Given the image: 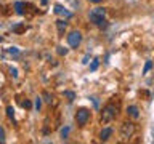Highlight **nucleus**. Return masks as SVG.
<instances>
[{
	"mask_svg": "<svg viewBox=\"0 0 154 144\" xmlns=\"http://www.w3.org/2000/svg\"><path fill=\"white\" fill-rule=\"evenodd\" d=\"M116 117H117V106H114V104H108L103 109V112H101V122H104V123L112 122Z\"/></svg>",
	"mask_w": 154,
	"mask_h": 144,
	"instance_id": "f257e3e1",
	"label": "nucleus"
},
{
	"mask_svg": "<svg viewBox=\"0 0 154 144\" xmlns=\"http://www.w3.org/2000/svg\"><path fill=\"white\" fill-rule=\"evenodd\" d=\"M104 16H106V10L104 8H100V7L93 8L90 11V14H88L90 21L93 22V24H96V26H101V24L104 22Z\"/></svg>",
	"mask_w": 154,
	"mask_h": 144,
	"instance_id": "f03ea898",
	"label": "nucleus"
},
{
	"mask_svg": "<svg viewBox=\"0 0 154 144\" xmlns=\"http://www.w3.org/2000/svg\"><path fill=\"white\" fill-rule=\"evenodd\" d=\"M90 120V110L85 109V107H80L79 110L75 112V122L79 127H84V125H87V122Z\"/></svg>",
	"mask_w": 154,
	"mask_h": 144,
	"instance_id": "7ed1b4c3",
	"label": "nucleus"
},
{
	"mask_svg": "<svg viewBox=\"0 0 154 144\" xmlns=\"http://www.w3.org/2000/svg\"><path fill=\"white\" fill-rule=\"evenodd\" d=\"M133 133H135V123H132V122H124L122 125H120V138H122V139L132 138Z\"/></svg>",
	"mask_w": 154,
	"mask_h": 144,
	"instance_id": "20e7f679",
	"label": "nucleus"
},
{
	"mask_svg": "<svg viewBox=\"0 0 154 144\" xmlns=\"http://www.w3.org/2000/svg\"><path fill=\"white\" fill-rule=\"evenodd\" d=\"M82 42V34L79 31H72L69 35H67V43H69L71 48H77Z\"/></svg>",
	"mask_w": 154,
	"mask_h": 144,
	"instance_id": "39448f33",
	"label": "nucleus"
},
{
	"mask_svg": "<svg viewBox=\"0 0 154 144\" xmlns=\"http://www.w3.org/2000/svg\"><path fill=\"white\" fill-rule=\"evenodd\" d=\"M55 13L60 14V16H64V18H71V13L63 5H55Z\"/></svg>",
	"mask_w": 154,
	"mask_h": 144,
	"instance_id": "423d86ee",
	"label": "nucleus"
},
{
	"mask_svg": "<svg viewBox=\"0 0 154 144\" xmlns=\"http://www.w3.org/2000/svg\"><path fill=\"white\" fill-rule=\"evenodd\" d=\"M111 134H112V128H103L101 130V133H100V139L101 141H108V139L111 138Z\"/></svg>",
	"mask_w": 154,
	"mask_h": 144,
	"instance_id": "0eeeda50",
	"label": "nucleus"
},
{
	"mask_svg": "<svg viewBox=\"0 0 154 144\" xmlns=\"http://www.w3.org/2000/svg\"><path fill=\"white\" fill-rule=\"evenodd\" d=\"M56 27H58V32H60V35H63L66 31V27H67V22L64 21V19H58L56 21Z\"/></svg>",
	"mask_w": 154,
	"mask_h": 144,
	"instance_id": "6e6552de",
	"label": "nucleus"
},
{
	"mask_svg": "<svg viewBox=\"0 0 154 144\" xmlns=\"http://www.w3.org/2000/svg\"><path fill=\"white\" fill-rule=\"evenodd\" d=\"M127 114H128L132 118H138V117H140L138 107H137V106H128V107H127Z\"/></svg>",
	"mask_w": 154,
	"mask_h": 144,
	"instance_id": "1a4fd4ad",
	"label": "nucleus"
},
{
	"mask_svg": "<svg viewBox=\"0 0 154 144\" xmlns=\"http://www.w3.org/2000/svg\"><path fill=\"white\" fill-rule=\"evenodd\" d=\"M24 10H26V3L24 2H16L14 3V11L18 14H24Z\"/></svg>",
	"mask_w": 154,
	"mask_h": 144,
	"instance_id": "9d476101",
	"label": "nucleus"
},
{
	"mask_svg": "<svg viewBox=\"0 0 154 144\" xmlns=\"http://www.w3.org/2000/svg\"><path fill=\"white\" fill-rule=\"evenodd\" d=\"M24 31H26V27H24L23 24H18V26L13 27V32H16V34H23Z\"/></svg>",
	"mask_w": 154,
	"mask_h": 144,
	"instance_id": "9b49d317",
	"label": "nucleus"
},
{
	"mask_svg": "<svg viewBox=\"0 0 154 144\" xmlns=\"http://www.w3.org/2000/svg\"><path fill=\"white\" fill-rule=\"evenodd\" d=\"M7 115H8L11 120L14 118V109H13V106H8V107H7Z\"/></svg>",
	"mask_w": 154,
	"mask_h": 144,
	"instance_id": "f8f14e48",
	"label": "nucleus"
},
{
	"mask_svg": "<svg viewBox=\"0 0 154 144\" xmlns=\"http://www.w3.org/2000/svg\"><path fill=\"white\" fill-rule=\"evenodd\" d=\"M56 51H58V55H60V56H66L67 55V48H64V46H58Z\"/></svg>",
	"mask_w": 154,
	"mask_h": 144,
	"instance_id": "ddd939ff",
	"label": "nucleus"
},
{
	"mask_svg": "<svg viewBox=\"0 0 154 144\" xmlns=\"http://www.w3.org/2000/svg\"><path fill=\"white\" fill-rule=\"evenodd\" d=\"M64 96H66V98L69 99V101H74L75 93H74V91H64Z\"/></svg>",
	"mask_w": 154,
	"mask_h": 144,
	"instance_id": "4468645a",
	"label": "nucleus"
},
{
	"mask_svg": "<svg viewBox=\"0 0 154 144\" xmlns=\"http://www.w3.org/2000/svg\"><path fill=\"white\" fill-rule=\"evenodd\" d=\"M21 104H23V107H24V109H31V107H32V103H31V101H29V99L23 101Z\"/></svg>",
	"mask_w": 154,
	"mask_h": 144,
	"instance_id": "2eb2a0df",
	"label": "nucleus"
},
{
	"mask_svg": "<svg viewBox=\"0 0 154 144\" xmlns=\"http://www.w3.org/2000/svg\"><path fill=\"white\" fill-rule=\"evenodd\" d=\"M98 64H100L98 59H93V62H91V66H90V70H96L98 69Z\"/></svg>",
	"mask_w": 154,
	"mask_h": 144,
	"instance_id": "dca6fc26",
	"label": "nucleus"
},
{
	"mask_svg": "<svg viewBox=\"0 0 154 144\" xmlns=\"http://www.w3.org/2000/svg\"><path fill=\"white\" fill-rule=\"evenodd\" d=\"M67 133H69V128H67V127L63 128V130H61V138H63V139L67 138Z\"/></svg>",
	"mask_w": 154,
	"mask_h": 144,
	"instance_id": "f3484780",
	"label": "nucleus"
},
{
	"mask_svg": "<svg viewBox=\"0 0 154 144\" xmlns=\"http://www.w3.org/2000/svg\"><path fill=\"white\" fill-rule=\"evenodd\" d=\"M151 67H152V62H151V61H148V62H146V66H144V70H143V72L146 74V72L151 69Z\"/></svg>",
	"mask_w": 154,
	"mask_h": 144,
	"instance_id": "a211bd4d",
	"label": "nucleus"
},
{
	"mask_svg": "<svg viewBox=\"0 0 154 144\" xmlns=\"http://www.w3.org/2000/svg\"><path fill=\"white\" fill-rule=\"evenodd\" d=\"M40 106H42V98H37L35 99V109L38 110V109H40Z\"/></svg>",
	"mask_w": 154,
	"mask_h": 144,
	"instance_id": "6ab92c4d",
	"label": "nucleus"
},
{
	"mask_svg": "<svg viewBox=\"0 0 154 144\" xmlns=\"http://www.w3.org/2000/svg\"><path fill=\"white\" fill-rule=\"evenodd\" d=\"M0 142H5V131H3V128H0Z\"/></svg>",
	"mask_w": 154,
	"mask_h": 144,
	"instance_id": "aec40b11",
	"label": "nucleus"
},
{
	"mask_svg": "<svg viewBox=\"0 0 154 144\" xmlns=\"http://www.w3.org/2000/svg\"><path fill=\"white\" fill-rule=\"evenodd\" d=\"M10 72H11V75L14 77V79H16V77H18V70L14 69V67H10Z\"/></svg>",
	"mask_w": 154,
	"mask_h": 144,
	"instance_id": "412c9836",
	"label": "nucleus"
},
{
	"mask_svg": "<svg viewBox=\"0 0 154 144\" xmlns=\"http://www.w3.org/2000/svg\"><path fill=\"white\" fill-rule=\"evenodd\" d=\"M43 96H45V98H47V99H45L47 103H48V104H51V96L48 94V93H43Z\"/></svg>",
	"mask_w": 154,
	"mask_h": 144,
	"instance_id": "4be33fe9",
	"label": "nucleus"
},
{
	"mask_svg": "<svg viewBox=\"0 0 154 144\" xmlns=\"http://www.w3.org/2000/svg\"><path fill=\"white\" fill-rule=\"evenodd\" d=\"M91 3H100V2H103V0H90Z\"/></svg>",
	"mask_w": 154,
	"mask_h": 144,
	"instance_id": "5701e85b",
	"label": "nucleus"
},
{
	"mask_svg": "<svg viewBox=\"0 0 154 144\" xmlns=\"http://www.w3.org/2000/svg\"><path fill=\"white\" fill-rule=\"evenodd\" d=\"M47 2H48V0H42V5H47Z\"/></svg>",
	"mask_w": 154,
	"mask_h": 144,
	"instance_id": "b1692460",
	"label": "nucleus"
}]
</instances>
